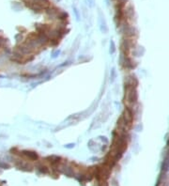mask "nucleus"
Returning <instances> with one entry per match:
<instances>
[{
  "label": "nucleus",
  "instance_id": "8",
  "mask_svg": "<svg viewBox=\"0 0 169 186\" xmlns=\"http://www.w3.org/2000/svg\"><path fill=\"white\" fill-rule=\"evenodd\" d=\"M67 148H72V147H74V144H71V145H67L66 146Z\"/></svg>",
  "mask_w": 169,
  "mask_h": 186
},
{
  "label": "nucleus",
  "instance_id": "6",
  "mask_svg": "<svg viewBox=\"0 0 169 186\" xmlns=\"http://www.w3.org/2000/svg\"><path fill=\"white\" fill-rule=\"evenodd\" d=\"M111 72H112V76H111V77H112V81H113V80L115 79V69H113Z\"/></svg>",
  "mask_w": 169,
  "mask_h": 186
},
{
  "label": "nucleus",
  "instance_id": "7",
  "mask_svg": "<svg viewBox=\"0 0 169 186\" xmlns=\"http://www.w3.org/2000/svg\"><path fill=\"white\" fill-rule=\"evenodd\" d=\"M59 52H60L59 50H57L55 54H53V58H55V57H57V55H58V54H59Z\"/></svg>",
  "mask_w": 169,
  "mask_h": 186
},
{
  "label": "nucleus",
  "instance_id": "5",
  "mask_svg": "<svg viewBox=\"0 0 169 186\" xmlns=\"http://www.w3.org/2000/svg\"><path fill=\"white\" fill-rule=\"evenodd\" d=\"M117 1H118V4H120V5H122V4L126 3V1H127V0H117Z\"/></svg>",
  "mask_w": 169,
  "mask_h": 186
},
{
  "label": "nucleus",
  "instance_id": "1",
  "mask_svg": "<svg viewBox=\"0 0 169 186\" xmlns=\"http://www.w3.org/2000/svg\"><path fill=\"white\" fill-rule=\"evenodd\" d=\"M23 156H25L26 158H28L29 160H37L38 159V154L34 152V151H21Z\"/></svg>",
  "mask_w": 169,
  "mask_h": 186
},
{
  "label": "nucleus",
  "instance_id": "3",
  "mask_svg": "<svg viewBox=\"0 0 169 186\" xmlns=\"http://www.w3.org/2000/svg\"><path fill=\"white\" fill-rule=\"evenodd\" d=\"M115 51H116V48H115V43H114V41H111V43H110V54H114Z\"/></svg>",
  "mask_w": 169,
  "mask_h": 186
},
{
  "label": "nucleus",
  "instance_id": "2",
  "mask_svg": "<svg viewBox=\"0 0 169 186\" xmlns=\"http://www.w3.org/2000/svg\"><path fill=\"white\" fill-rule=\"evenodd\" d=\"M67 18H68V14L65 11H60L58 16H57V19H59L60 21H66Z\"/></svg>",
  "mask_w": 169,
  "mask_h": 186
},
{
  "label": "nucleus",
  "instance_id": "4",
  "mask_svg": "<svg viewBox=\"0 0 169 186\" xmlns=\"http://www.w3.org/2000/svg\"><path fill=\"white\" fill-rule=\"evenodd\" d=\"M15 38H16L17 41H21V40L23 39V37H22V35H21V33H18V34H17V35L15 36Z\"/></svg>",
  "mask_w": 169,
  "mask_h": 186
}]
</instances>
